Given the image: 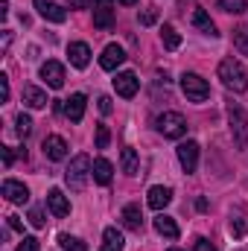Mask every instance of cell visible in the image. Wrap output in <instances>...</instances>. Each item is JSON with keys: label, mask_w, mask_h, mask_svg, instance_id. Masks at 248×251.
Listing matches in <instances>:
<instances>
[{"label": "cell", "mask_w": 248, "mask_h": 251, "mask_svg": "<svg viewBox=\"0 0 248 251\" xmlns=\"http://www.w3.org/2000/svg\"><path fill=\"white\" fill-rule=\"evenodd\" d=\"M219 79H222V85H225L228 91H234V94H246L248 91V70L243 67V62L234 59V56H228V59L219 62Z\"/></svg>", "instance_id": "6da1fadb"}, {"label": "cell", "mask_w": 248, "mask_h": 251, "mask_svg": "<svg viewBox=\"0 0 248 251\" xmlns=\"http://www.w3.org/2000/svg\"><path fill=\"white\" fill-rule=\"evenodd\" d=\"M91 170H94L91 158H88V155H76V158L70 161V167L64 170V181H67V187L73 190V193H82L85 184H88V176H94Z\"/></svg>", "instance_id": "7a4b0ae2"}, {"label": "cell", "mask_w": 248, "mask_h": 251, "mask_svg": "<svg viewBox=\"0 0 248 251\" xmlns=\"http://www.w3.org/2000/svg\"><path fill=\"white\" fill-rule=\"evenodd\" d=\"M228 123H231V134H234V146L246 149L248 146V114L240 102H228Z\"/></svg>", "instance_id": "3957f363"}, {"label": "cell", "mask_w": 248, "mask_h": 251, "mask_svg": "<svg viewBox=\"0 0 248 251\" xmlns=\"http://www.w3.org/2000/svg\"><path fill=\"white\" fill-rule=\"evenodd\" d=\"M155 128H158L164 137L178 140V137H184L187 134V120H184V114H178V111H164V114H158Z\"/></svg>", "instance_id": "277c9868"}, {"label": "cell", "mask_w": 248, "mask_h": 251, "mask_svg": "<svg viewBox=\"0 0 248 251\" xmlns=\"http://www.w3.org/2000/svg\"><path fill=\"white\" fill-rule=\"evenodd\" d=\"M181 91H184V97L190 102H204L210 97V85L198 73H184L181 76Z\"/></svg>", "instance_id": "5b68a950"}, {"label": "cell", "mask_w": 248, "mask_h": 251, "mask_svg": "<svg viewBox=\"0 0 248 251\" xmlns=\"http://www.w3.org/2000/svg\"><path fill=\"white\" fill-rule=\"evenodd\" d=\"M94 3V26L111 29L114 26V0H91Z\"/></svg>", "instance_id": "8992f818"}, {"label": "cell", "mask_w": 248, "mask_h": 251, "mask_svg": "<svg viewBox=\"0 0 248 251\" xmlns=\"http://www.w3.org/2000/svg\"><path fill=\"white\" fill-rule=\"evenodd\" d=\"M0 193H3L6 201H12V204H26V201H29V190H26V184H21V181H15V178H6L3 187H0Z\"/></svg>", "instance_id": "52a82bcc"}, {"label": "cell", "mask_w": 248, "mask_h": 251, "mask_svg": "<svg viewBox=\"0 0 248 251\" xmlns=\"http://www.w3.org/2000/svg\"><path fill=\"white\" fill-rule=\"evenodd\" d=\"M35 3V9H38V15L44 18V21H50V24H64V18H67V12H64L59 3H53V0H32Z\"/></svg>", "instance_id": "ba28073f"}, {"label": "cell", "mask_w": 248, "mask_h": 251, "mask_svg": "<svg viewBox=\"0 0 248 251\" xmlns=\"http://www.w3.org/2000/svg\"><path fill=\"white\" fill-rule=\"evenodd\" d=\"M178 161H181L184 173H196V167H198V143L196 140H187L178 146Z\"/></svg>", "instance_id": "9c48e42d"}, {"label": "cell", "mask_w": 248, "mask_h": 251, "mask_svg": "<svg viewBox=\"0 0 248 251\" xmlns=\"http://www.w3.org/2000/svg\"><path fill=\"white\" fill-rule=\"evenodd\" d=\"M47 207H50V213H53L56 219H64V216L70 213V201H67V196H64L59 187H53L47 193Z\"/></svg>", "instance_id": "30bf717a"}, {"label": "cell", "mask_w": 248, "mask_h": 251, "mask_svg": "<svg viewBox=\"0 0 248 251\" xmlns=\"http://www.w3.org/2000/svg\"><path fill=\"white\" fill-rule=\"evenodd\" d=\"M85 105H88V100H85V94H73L70 100H64L62 111L67 114V120H70V123H79V120L85 117Z\"/></svg>", "instance_id": "8fae6325"}, {"label": "cell", "mask_w": 248, "mask_h": 251, "mask_svg": "<svg viewBox=\"0 0 248 251\" xmlns=\"http://www.w3.org/2000/svg\"><path fill=\"white\" fill-rule=\"evenodd\" d=\"M41 149H44V155H47L50 161H64V158H67V143H64V137H59V134L44 137Z\"/></svg>", "instance_id": "7c38bea8"}, {"label": "cell", "mask_w": 248, "mask_h": 251, "mask_svg": "<svg viewBox=\"0 0 248 251\" xmlns=\"http://www.w3.org/2000/svg\"><path fill=\"white\" fill-rule=\"evenodd\" d=\"M137 76L131 73V70H123V73H117V79H114V91L120 94V97H125V100H131L134 94H137Z\"/></svg>", "instance_id": "4fadbf2b"}, {"label": "cell", "mask_w": 248, "mask_h": 251, "mask_svg": "<svg viewBox=\"0 0 248 251\" xmlns=\"http://www.w3.org/2000/svg\"><path fill=\"white\" fill-rule=\"evenodd\" d=\"M123 62H125V53H123L120 44H108V47L102 50V56H99V67H102V70H117Z\"/></svg>", "instance_id": "5bb4252c"}, {"label": "cell", "mask_w": 248, "mask_h": 251, "mask_svg": "<svg viewBox=\"0 0 248 251\" xmlns=\"http://www.w3.org/2000/svg\"><path fill=\"white\" fill-rule=\"evenodd\" d=\"M41 79H44L50 88H56V91H59V88L64 85V67L59 62H53V59H50V62H44V64H41Z\"/></svg>", "instance_id": "9a60e30c"}, {"label": "cell", "mask_w": 248, "mask_h": 251, "mask_svg": "<svg viewBox=\"0 0 248 251\" xmlns=\"http://www.w3.org/2000/svg\"><path fill=\"white\" fill-rule=\"evenodd\" d=\"M67 56H70V64L73 67H88V62H91V47L85 41H73L67 47Z\"/></svg>", "instance_id": "2e32d148"}, {"label": "cell", "mask_w": 248, "mask_h": 251, "mask_svg": "<svg viewBox=\"0 0 248 251\" xmlns=\"http://www.w3.org/2000/svg\"><path fill=\"white\" fill-rule=\"evenodd\" d=\"M91 173H94V181H97V184H102V187H105V184H111V178H114V167H111V161H105V158H97Z\"/></svg>", "instance_id": "e0dca14e"}, {"label": "cell", "mask_w": 248, "mask_h": 251, "mask_svg": "<svg viewBox=\"0 0 248 251\" xmlns=\"http://www.w3.org/2000/svg\"><path fill=\"white\" fill-rule=\"evenodd\" d=\"M146 201H149V207H152V210H164V207L173 201V190L158 184V187L149 190V199H146Z\"/></svg>", "instance_id": "ac0fdd59"}, {"label": "cell", "mask_w": 248, "mask_h": 251, "mask_svg": "<svg viewBox=\"0 0 248 251\" xmlns=\"http://www.w3.org/2000/svg\"><path fill=\"white\" fill-rule=\"evenodd\" d=\"M24 105L26 108H44L47 105V94L35 85H24Z\"/></svg>", "instance_id": "d6986e66"}, {"label": "cell", "mask_w": 248, "mask_h": 251, "mask_svg": "<svg viewBox=\"0 0 248 251\" xmlns=\"http://www.w3.org/2000/svg\"><path fill=\"white\" fill-rule=\"evenodd\" d=\"M193 26H196V29H201V32H204V35H210V38H216V35H219V32H216V24L210 21V15H207L204 9H196V12H193Z\"/></svg>", "instance_id": "ffe728a7"}, {"label": "cell", "mask_w": 248, "mask_h": 251, "mask_svg": "<svg viewBox=\"0 0 248 251\" xmlns=\"http://www.w3.org/2000/svg\"><path fill=\"white\" fill-rule=\"evenodd\" d=\"M155 231H158L161 237H167V240H178V225H175V219L167 216V213H161V216L155 219Z\"/></svg>", "instance_id": "44dd1931"}, {"label": "cell", "mask_w": 248, "mask_h": 251, "mask_svg": "<svg viewBox=\"0 0 248 251\" xmlns=\"http://www.w3.org/2000/svg\"><path fill=\"white\" fill-rule=\"evenodd\" d=\"M123 225L128 231H140L143 228V213H140L137 204H125L123 207Z\"/></svg>", "instance_id": "7402d4cb"}, {"label": "cell", "mask_w": 248, "mask_h": 251, "mask_svg": "<svg viewBox=\"0 0 248 251\" xmlns=\"http://www.w3.org/2000/svg\"><path fill=\"white\" fill-rule=\"evenodd\" d=\"M123 249H125L123 234L117 228H105V234H102V251H123Z\"/></svg>", "instance_id": "603a6c76"}, {"label": "cell", "mask_w": 248, "mask_h": 251, "mask_svg": "<svg viewBox=\"0 0 248 251\" xmlns=\"http://www.w3.org/2000/svg\"><path fill=\"white\" fill-rule=\"evenodd\" d=\"M120 164H123V173H125V176H137V173H140V158H137V152H134L131 146H125V149H123Z\"/></svg>", "instance_id": "cb8c5ba5"}, {"label": "cell", "mask_w": 248, "mask_h": 251, "mask_svg": "<svg viewBox=\"0 0 248 251\" xmlns=\"http://www.w3.org/2000/svg\"><path fill=\"white\" fill-rule=\"evenodd\" d=\"M161 38H164V47L167 50H178V44H181V35L170 26V24H164V29H161Z\"/></svg>", "instance_id": "d4e9b609"}, {"label": "cell", "mask_w": 248, "mask_h": 251, "mask_svg": "<svg viewBox=\"0 0 248 251\" xmlns=\"http://www.w3.org/2000/svg\"><path fill=\"white\" fill-rule=\"evenodd\" d=\"M59 246L64 251H88V246L79 237H70V234H59Z\"/></svg>", "instance_id": "484cf974"}, {"label": "cell", "mask_w": 248, "mask_h": 251, "mask_svg": "<svg viewBox=\"0 0 248 251\" xmlns=\"http://www.w3.org/2000/svg\"><path fill=\"white\" fill-rule=\"evenodd\" d=\"M219 9L231 12V15H243L248 9V0H219Z\"/></svg>", "instance_id": "4316f807"}, {"label": "cell", "mask_w": 248, "mask_h": 251, "mask_svg": "<svg viewBox=\"0 0 248 251\" xmlns=\"http://www.w3.org/2000/svg\"><path fill=\"white\" fill-rule=\"evenodd\" d=\"M15 131H18V137H29V134H32V120H29V114H18Z\"/></svg>", "instance_id": "83f0119b"}, {"label": "cell", "mask_w": 248, "mask_h": 251, "mask_svg": "<svg viewBox=\"0 0 248 251\" xmlns=\"http://www.w3.org/2000/svg\"><path fill=\"white\" fill-rule=\"evenodd\" d=\"M234 41H237V47L248 53V26H240V29H234Z\"/></svg>", "instance_id": "f1b7e54d"}, {"label": "cell", "mask_w": 248, "mask_h": 251, "mask_svg": "<svg viewBox=\"0 0 248 251\" xmlns=\"http://www.w3.org/2000/svg\"><path fill=\"white\" fill-rule=\"evenodd\" d=\"M108 140H111V131L105 126H97V149H105Z\"/></svg>", "instance_id": "f546056e"}, {"label": "cell", "mask_w": 248, "mask_h": 251, "mask_svg": "<svg viewBox=\"0 0 248 251\" xmlns=\"http://www.w3.org/2000/svg\"><path fill=\"white\" fill-rule=\"evenodd\" d=\"M246 231H248V222L240 219V216H234V219H231V234H234V237H243Z\"/></svg>", "instance_id": "4dcf8cb0"}, {"label": "cell", "mask_w": 248, "mask_h": 251, "mask_svg": "<svg viewBox=\"0 0 248 251\" xmlns=\"http://www.w3.org/2000/svg\"><path fill=\"white\" fill-rule=\"evenodd\" d=\"M29 222H32L35 228H44V225H47V219H44V210H41V207H32V210H29Z\"/></svg>", "instance_id": "1f68e13d"}, {"label": "cell", "mask_w": 248, "mask_h": 251, "mask_svg": "<svg viewBox=\"0 0 248 251\" xmlns=\"http://www.w3.org/2000/svg\"><path fill=\"white\" fill-rule=\"evenodd\" d=\"M137 21H140L143 26H152V24L158 21V12H155V9H146V12H140V18H137Z\"/></svg>", "instance_id": "d6a6232c"}, {"label": "cell", "mask_w": 248, "mask_h": 251, "mask_svg": "<svg viewBox=\"0 0 248 251\" xmlns=\"http://www.w3.org/2000/svg\"><path fill=\"white\" fill-rule=\"evenodd\" d=\"M18 251H38V240H35V237H24V240L18 243Z\"/></svg>", "instance_id": "836d02e7"}, {"label": "cell", "mask_w": 248, "mask_h": 251, "mask_svg": "<svg viewBox=\"0 0 248 251\" xmlns=\"http://www.w3.org/2000/svg\"><path fill=\"white\" fill-rule=\"evenodd\" d=\"M0 100L9 102V76L6 73H0Z\"/></svg>", "instance_id": "e575fe53"}, {"label": "cell", "mask_w": 248, "mask_h": 251, "mask_svg": "<svg viewBox=\"0 0 248 251\" xmlns=\"http://www.w3.org/2000/svg\"><path fill=\"white\" fill-rule=\"evenodd\" d=\"M0 155H3V167L9 170V167L15 164V152H12V146H3V149H0Z\"/></svg>", "instance_id": "d590c367"}, {"label": "cell", "mask_w": 248, "mask_h": 251, "mask_svg": "<svg viewBox=\"0 0 248 251\" xmlns=\"http://www.w3.org/2000/svg\"><path fill=\"white\" fill-rule=\"evenodd\" d=\"M196 251H216V246H213L207 237H198V240H196Z\"/></svg>", "instance_id": "8d00e7d4"}, {"label": "cell", "mask_w": 248, "mask_h": 251, "mask_svg": "<svg viewBox=\"0 0 248 251\" xmlns=\"http://www.w3.org/2000/svg\"><path fill=\"white\" fill-rule=\"evenodd\" d=\"M111 108H114L111 105V97H99V111L102 114H111Z\"/></svg>", "instance_id": "74e56055"}, {"label": "cell", "mask_w": 248, "mask_h": 251, "mask_svg": "<svg viewBox=\"0 0 248 251\" xmlns=\"http://www.w3.org/2000/svg\"><path fill=\"white\" fill-rule=\"evenodd\" d=\"M9 228H12V231H24V222H21V216H9Z\"/></svg>", "instance_id": "f35d334b"}, {"label": "cell", "mask_w": 248, "mask_h": 251, "mask_svg": "<svg viewBox=\"0 0 248 251\" xmlns=\"http://www.w3.org/2000/svg\"><path fill=\"white\" fill-rule=\"evenodd\" d=\"M9 41H12V32H9V29H6V32H3V53H6V50H9Z\"/></svg>", "instance_id": "ab89813d"}, {"label": "cell", "mask_w": 248, "mask_h": 251, "mask_svg": "<svg viewBox=\"0 0 248 251\" xmlns=\"http://www.w3.org/2000/svg\"><path fill=\"white\" fill-rule=\"evenodd\" d=\"M9 15V3L6 0H0V18H6Z\"/></svg>", "instance_id": "60d3db41"}, {"label": "cell", "mask_w": 248, "mask_h": 251, "mask_svg": "<svg viewBox=\"0 0 248 251\" xmlns=\"http://www.w3.org/2000/svg\"><path fill=\"white\" fill-rule=\"evenodd\" d=\"M67 3H70L73 9H85V0H67Z\"/></svg>", "instance_id": "b9f144b4"}, {"label": "cell", "mask_w": 248, "mask_h": 251, "mask_svg": "<svg viewBox=\"0 0 248 251\" xmlns=\"http://www.w3.org/2000/svg\"><path fill=\"white\" fill-rule=\"evenodd\" d=\"M120 3H123V6H131V3H137V0H120Z\"/></svg>", "instance_id": "7bdbcfd3"}, {"label": "cell", "mask_w": 248, "mask_h": 251, "mask_svg": "<svg viewBox=\"0 0 248 251\" xmlns=\"http://www.w3.org/2000/svg\"><path fill=\"white\" fill-rule=\"evenodd\" d=\"M170 251H181V249H170Z\"/></svg>", "instance_id": "ee69618b"}]
</instances>
